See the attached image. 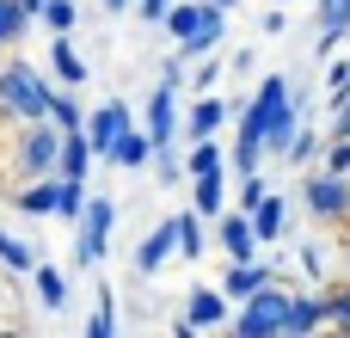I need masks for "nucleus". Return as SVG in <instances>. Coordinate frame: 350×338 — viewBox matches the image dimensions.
<instances>
[{"mask_svg": "<svg viewBox=\"0 0 350 338\" xmlns=\"http://www.w3.org/2000/svg\"><path fill=\"white\" fill-rule=\"evenodd\" d=\"M49 92H55V80H49L37 62H6V68H0V117H6V123H37V117H49Z\"/></svg>", "mask_w": 350, "mask_h": 338, "instance_id": "nucleus-1", "label": "nucleus"}, {"mask_svg": "<svg viewBox=\"0 0 350 338\" xmlns=\"http://www.w3.org/2000/svg\"><path fill=\"white\" fill-rule=\"evenodd\" d=\"M160 25L172 31V43H178V55H185V62L209 55V49L228 37V12H221V6H209V0H185V6H166V18H160Z\"/></svg>", "mask_w": 350, "mask_h": 338, "instance_id": "nucleus-2", "label": "nucleus"}, {"mask_svg": "<svg viewBox=\"0 0 350 338\" xmlns=\"http://www.w3.org/2000/svg\"><path fill=\"white\" fill-rule=\"evenodd\" d=\"M283 314H289V289L283 283H265L240 302V314L228 320L234 338H283Z\"/></svg>", "mask_w": 350, "mask_h": 338, "instance_id": "nucleus-3", "label": "nucleus"}, {"mask_svg": "<svg viewBox=\"0 0 350 338\" xmlns=\"http://www.w3.org/2000/svg\"><path fill=\"white\" fill-rule=\"evenodd\" d=\"M55 154H62V129H55L49 117L18 123V142H12V172H18V179H43V172H55Z\"/></svg>", "mask_w": 350, "mask_h": 338, "instance_id": "nucleus-4", "label": "nucleus"}, {"mask_svg": "<svg viewBox=\"0 0 350 338\" xmlns=\"http://www.w3.org/2000/svg\"><path fill=\"white\" fill-rule=\"evenodd\" d=\"M111 222H117V203H111V197H86V209H80V222H74V265H80V271L105 265Z\"/></svg>", "mask_w": 350, "mask_h": 338, "instance_id": "nucleus-5", "label": "nucleus"}, {"mask_svg": "<svg viewBox=\"0 0 350 338\" xmlns=\"http://www.w3.org/2000/svg\"><path fill=\"white\" fill-rule=\"evenodd\" d=\"M301 197H308V209H314L320 222H345L350 216V179L345 172H326V166H320V172L301 185Z\"/></svg>", "mask_w": 350, "mask_h": 338, "instance_id": "nucleus-6", "label": "nucleus"}, {"mask_svg": "<svg viewBox=\"0 0 350 338\" xmlns=\"http://www.w3.org/2000/svg\"><path fill=\"white\" fill-rule=\"evenodd\" d=\"M129 123H135V111H129L123 99H105V105L80 123V129H86V142H92V160H111V148H117V135H123Z\"/></svg>", "mask_w": 350, "mask_h": 338, "instance_id": "nucleus-7", "label": "nucleus"}, {"mask_svg": "<svg viewBox=\"0 0 350 338\" xmlns=\"http://www.w3.org/2000/svg\"><path fill=\"white\" fill-rule=\"evenodd\" d=\"M215 326H228V296H221V289H191V302H185V320H178L172 333L191 338V333H215Z\"/></svg>", "mask_w": 350, "mask_h": 338, "instance_id": "nucleus-8", "label": "nucleus"}, {"mask_svg": "<svg viewBox=\"0 0 350 338\" xmlns=\"http://www.w3.org/2000/svg\"><path fill=\"white\" fill-rule=\"evenodd\" d=\"M178 86H154V99H148V117H142V129L154 135V148H172L178 142Z\"/></svg>", "mask_w": 350, "mask_h": 338, "instance_id": "nucleus-9", "label": "nucleus"}, {"mask_svg": "<svg viewBox=\"0 0 350 338\" xmlns=\"http://www.w3.org/2000/svg\"><path fill=\"white\" fill-rule=\"evenodd\" d=\"M172 252H178V216H166V222H154V228L142 234V246H135V277H154Z\"/></svg>", "mask_w": 350, "mask_h": 338, "instance_id": "nucleus-10", "label": "nucleus"}, {"mask_svg": "<svg viewBox=\"0 0 350 338\" xmlns=\"http://www.w3.org/2000/svg\"><path fill=\"white\" fill-rule=\"evenodd\" d=\"M332 326V296H289V314H283V338H308Z\"/></svg>", "mask_w": 350, "mask_h": 338, "instance_id": "nucleus-11", "label": "nucleus"}, {"mask_svg": "<svg viewBox=\"0 0 350 338\" xmlns=\"http://www.w3.org/2000/svg\"><path fill=\"white\" fill-rule=\"evenodd\" d=\"M221 123H228V105H221L215 92H197V99H191V111L178 117V135H191V142H203V135H215Z\"/></svg>", "mask_w": 350, "mask_h": 338, "instance_id": "nucleus-12", "label": "nucleus"}, {"mask_svg": "<svg viewBox=\"0 0 350 338\" xmlns=\"http://www.w3.org/2000/svg\"><path fill=\"white\" fill-rule=\"evenodd\" d=\"M265 283H277V271L271 265H258V259H234L228 265V277H221V296L228 302H246L252 289H265Z\"/></svg>", "mask_w": 350, "mask_h": 338, "instance_id": "nucleus-13", "label": "nucleus"}, {"mask_svg": "<svg viewBox=\"0 0 350 338\" xmlns=\"http://www.w3.org/2000/svg\"><path fill=\"white\" fill-rule=\"evenodd\" d=\"M86 172H92V142H86V129H62L55 179H80V185H86Z\"/></svg>", "mask_w": 350, "mask_h": 338, "instance_id": "nucleus-14", "label": "nucleus"}, {"mask_svg": "<svg viewBox=\"0 0 350 338\" xmlns=\"http://www.w3.org/2000/svg\"><path fill=\"white\" fill-rule=\"evenodd\" d=\"M215 240H221L228 259H252L258 252V234H252V216L246 209L240 216H215Z\"/></svg>", "mask_w": 350, "mask_h": 338, "instance_id": "nucleus-15", "label": "nucleus"}, {"mask_svg": "<svg viewBox=\"0 0 350 338\" xmlns=\"http://www.w3.org/2000/svg\"><path fill=\"white\" fill-rule=\"evenodd\" d=\"M111 166H123V172H142V166H154V135L129 123V129L117 135V148H111Z\"/></svg>", "mask_w": 350, "mask_h": 338, "instance_id": "nucleus-16", "label": "nucleus"}, {"mask_svg": "<svg viewBox=\"0 0 350 338\" xmlns=\"http://www.w3.org/2000/svg\"><path fill=\"white\" fill-rule=\"evenodd\" d=\"M55 197H62V179L55 172H43V179H25V191H12V203L25 209V216H55Z\"/></svg>", "mask_w": 350, "mask_h": 338, "instance_id": "nucleus-17", "label": "nucleus"}, {"mask_svg": "<svg viewBox=\"0 0 350 338\" xmlns=\"http://www.w3.org/2000/svg\"><path fill=\"white\" fill-rule=\"evenodd\" d=\"M49 74H55V86H80L92 68L80 62V49L68 43V31H55V43H49Z\"/></svg>", "mask_w": 350, "mask_h": 338, "instance_id": "nucleus-18", "label": "nucleus"}, {"mask_svg": "<svg viewBox=\"0 0 350 338\" xmlns=\"http://www.w3.org/2000/svg\"><path fill=\"white\" fill-rule=\"evenodd\" d=\"M350 37V0H320V55H332Z\"/></svg>", "mask_w": 350, "mask_h": 338, "instance_id": "nucleus-19", "label": "nucleus"}, {"mask_svg": "<svg viewBox=\"0 0 350 338\" xmlns=\"http://www.w3.org/2000/svg\"><path fill=\"white\" fill-rule=\"evenodd\" d=\"M246 216H252V234H258V246H271V240H283V216H289V203L265 191V203H252Z\"/></svg>", "mask_w": 350, "mask_h": 338, "instance_id": "nucleus-20", "label": "nucleus"}, {"mask_svg": "<svg viewBox=\"0 0 350 338\" xmlns=\"http://www.w3.org/2000/svg\"><path fill=\"white\" fill-rule=\"evenodd\" d=\"M191 209H197L203 222H215V216L228 209V185H221V172H209V179H191Z\"/></svg>", "mask_w": 350, "mask_h": 338, "instance_id": "nucleus-21", "label": "nucleus"}, {"mask_svg": "<svg viewBox=\"0 0 350 338\" xmlns=\"http://www.w3.org/2000/svg\"><path fill=\"white\" fill-rule=\"evenodd\" d=\"M209 172H228V160H221V148H215V135H203V142H191V160H185V179H209Z\"/></svg>", "mask_w": 350, "mask_h": 338, "instance_id": "nucleus-22", "label": "nucleus"}, {"mask_svg": "<svg viewBox=\"0 0 350 338\" xmlns=\"http://www.w3.org/2000/svg\"><path fill=\"white\" fill-rule=\"evenodd\" d=\"M203 246H209L203 216H197V209H185V216H178V259H185V265H197V259H203Z\"/></svg>", "mask_w": 350, "mask_h": 338, "instance_id": "nucleus-23", "label": "nucleus"}, {"mask_svg": "<svg viewBox=\"0 0 350 338\" xmlns=\"http://www.w3.org/2000/svg\"><path fill=\"white\" fill-rule=\"evenodd\" d=\"M31 289H37V302H43L49 314L68 302V283H62V271H55V265H31Z\"/></svg>", "mask_w": 350, "mask_h": 338, "instance_id": "nucleus-24", "label": "nucleus"}, {"mask_svg": "<svg viewBox=\"0 0 350 338\" xmlns=\"http://www.w3.org/2000/svg\"><path fill=\"white\" fill-rule=\"evenodd\" d=\"M49 123H55V129H80V123H86L74 86H55V92H49Z\"/></svg>", "mask_w": 350, "mask_h": 338, "instance_id": "nucleus-25", "label": "nucleus"}, {"mask_svg": "<svg viewBox=\"0 0 350 338\" xmlns=\"http://www.w3.org/2000/svg\"><path fill=\"white\" fill-rule=\"evenodd\" d=\"M31 265H37V259H31V246H25L18 234H6V228H0V271H6V277H31Z\"/></svg>", "mask_w": 350, "mask_h": 338, "instance_id": "nucleus-26", "label": "nucleus"}, {"mask_svg": "<svg viewBox=\"0 0 350 338\" xmlns=\"http://www.w3.org/2000/svg\"><path fill=\"white\" fill-rule=\"evenodd\" d=\"M31 31V12H25V0H0V49L6 43H18Z\"/></svg>", "mask_w": 350, "mask_h": 338, "instance_id": "nucleus-27", "label": "nucleus"}, {"mask_svg": "<svg viewBox=\"0 0 350 338\" xmlns=\"http://www.w3.org/2000/svg\"><path fill=\"white\" fill-rule=\"evenodd\" d=\"M111 333H117V296L98 289V308L86 314V338H111Z\"/></svg>", "mask_w": 350, "mask_h": 338, "instance_id": "nucleus-28", "label": "nucleus"}, {"mask_svg": "<svg viewBox=\"0 0 350 338\" xmlns=\"http://www.w3.org/2000/svg\"><path fill=\"white\" fill-rule=\"evenodd\" d=\"M80 209H86V185H80V179H62V197H55V216H62V222H80Z\"/></svg>", "mask_w": 350, "mask_h": 338, "instance_id": "nucleus-29", "label": "nucleus"}, {"mask_svg": "<svg viewBox=\"0 0 350 338\" xmlns=\"http://www.w3.org/2000/svg\"><path fill=\"white\" fill-rule=\"evenodd\" d=\"M37 18H43L49 31H74V25H80V6H74V0H43Z\"/></svg>", "mask_w": 350, "mask_h": 338, "instance_id": "nucleus-30", "label": "nucleus"}, {"mask_svg": "<svg viewBox=\"0 0 350 338\" xmlns=\"http://www.w3.org/2000/svg\"><path fill=\"white\" fill-rule=\"evenodd\" d=\"M154 179H160V185H185V160H178L172 148H154Z\"/></svg>", "mask_w": 350, "mask_h": 338, "instance_id": "nucleus-31", "label": "nucleus"}, {"mask_svg": "<svg viewBox=\"0 0 350 338\" xmlns=\"http://www.w3.org/2000/svg\"><path fill=\"white\" fill-rule=\"evenodd\" d=\"M314 154H320V135H314V129H295V142H289V154H283V160H295V166H301V160H314Z\"/></svg>", "mask_w": 350, "mask_h": 338, "instance_id": "nucleus-32", "label": "nucleus"}, {"mask_svg": "<svg viewBox=\"0 0 350 338\" xmlns=\"http://www.w3.org/2000/svg\"><path fill=\"white\" fill-rule=\"evenodd\" d=\"M326 172H345V179H350V135H332V148H326Z\"/></svg>", "mask_w": 350, "mask_h": 338, "instance_id": "nucleus-33", "label": "nucleus"}, {"mask_svg": "<svg viewBox=\"0 0 350 338\" xmlns=\"http://www.w3.org/2000/svg\"><path fill=\"white\" fill-rule=\"evenodd\" d=\"M326 86H332V105L350 92V62H326Z\"/></svg>", "mask_w": 350, "mask_h": 338, "instance_id": "nucleus-34", "label": "nucleus"}, {"mask_svg": "<svg viewBox=\"0 0 350 338\" xmlns=\"http://www.w3.org/2000/svg\"><path fill=\"white\" fill-rule=\"evenodd\" d=\"M252 203H265V179L258 172H240V209H252Z\"/></svg>", "mask_w": 350, "mask_h": 338, "instance_id": "nucleus-35", "label": "nucleus"}, {"mask_svg": "<svg viewBox=\"0 0 350 338\" xmlns=\"http://www.w3.org/2000/svg\"><path fill=\"white\" fill-rule=\"evenodd\" d=\"M332 326H338V333H350V289H338V296H332Z\"/></svg>", "mask_w": 350, "mask_h": 338, "instance_id": "nucleus-36", "label": "nucleus"}, {"mask_svg": "<svg viewBox=\"0 0 350 338\" xmlns=\"http://www.w3.org/2000/svg\"><path fill=\"white\" fill-rule=\"evenodd\" d=\"M160 86H178V92H185V55H172V62L160 68Z\"/></svg>", "mask_w": 350, "mask_h": 338, "instance_id": "nucleus-37", "label": "nucleus"}, {"mask_svg": "<svg viewBox=\"0 0 350 338\" xmlns=\"http://www.w3.org/2000/svg\"><path fill=\"white\" fill-rule=\"evenodd\" d=\"M301 271L320 277V271H326V252H320V246H301Z\"/></svg>", "mask_w": 350, "mask_h": 338, "instance_id": "nucleus-38", "label": "nucleus"}, {"mask_svg": "<svg viewBox=\"0 0 350 338\" xmlns=\"http://www.w3.org/2000/svg\"><path fill=\"white\" fill-rule=\"evenodd\" d=\"M166 6H172V0H135V12H142L148 25H160V18H166Z\"/></svg>", "mask_w": 350, "mask_h": 338, "instance_id": "nucleus-39", "label": "nucleus"}, {"mask_svg": "<svg viewBox=\"0 0 350 338\" xmlns=\"http://www.w3.org/2000/svg\"><path fill=\"white\" fill-rule=\"evenodd\" d=\"M332 111H338V117H332V135H350V92L332 105Z\"/></svg>", "mask_w": 350, "mask_h": 338, "instance_id": "nucleus-40", "label": "nucleus"}, {"mask_svg": "<svg viewBox=\"0 0 350 338\" xmlns=\"http://www.w3.org/2000/svg\"><path fill=\"white\" fill-rule=\"evenodd\" d=\"M283 31H289V12H283V6H277V12H265V37H283Z\"/></svg>", "mask_w": 350, "mask_h": 338, "instance_id": "nucleus-41", "label": "nucleus"}, {"mask_svg": "<svg viewBox=\"0 0 350 338\" xmlns=\"http://www.w3.org/2000/svg\"><path fill=\"white\" fill-rule=\"evenodd\" d=\"M215 74H221V68H215V62H203V68L191 74V80H197V92H209V86H215Z\"/></svg>", "mask_w": 350, "mask_h": 338, "instance_id": "nucleus-42", "label": "nucleus"}, {"mask_svg": "<svg viewBox=\"0 0 350 338\" xmlns=\"http://www.w3.org/2000/svg\"><path fill=\"white\" fill-rule=\"evenodd\" d=\"M98 6H105V12H129L135 0H98Z\"/></svg>", "mask_w": 350, "mask_h": 338, "instance_id": "nucleus-43", "label": "nucleus"}, {"mask_svg": "<svg viewBox=\"0 0 350 338\" xmlns=\"http://www.w3.org/2000/svg\"><path fill=\"white\" fill-rule=\"evenodd\" d=\"M25 12H31V18H37V12H43V0H25Z\"/></svg>", "mask_w": 350, "mask_h": 338, "instance_id": "nucleus-44", "label": "nucleus"}, {"mask_svg": "<svg viewBox=\"0 0 350 338\" xmlns=\"http://www.w3.org/2000/svg\"><path fill=\"white\" fill-rule=\"evenodd\" d=\"M209 6H221V12H234V6H240V0H209Z\"/></svg>", "mask_w": 350, "mask_h": 338, "instance_id": "nucleus-45", "label": "nucleus"}]
</instances>
